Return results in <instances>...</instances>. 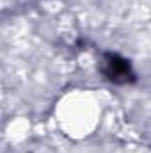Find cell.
<instances>
[{"instance_id": "6da1fadb", "label": "cell", "mask_w": 151, "mask_h": 153, "mask_svg": "<svg viewBox=\"0 0 151 153\" xmlns=\"http://www.w3.org/2000/svg\"><path fill=\"white\" fill-rule=\"evenodd\" d=\"M109 75L112 76L114 80H119V76H128L130 73V66L128 62L124 61H119L117 57H110V62H109Z\"/></svg>"}]
</instances>
